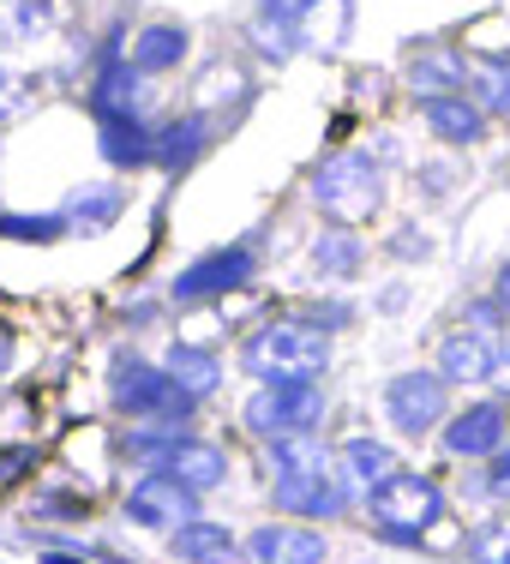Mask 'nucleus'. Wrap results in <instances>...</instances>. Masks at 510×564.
Segmentation results:
<instances>
[{
    "instance_id": "nucleus-14",
    "label": "nucleus",
    "mask_w": 510,
    "mask_h": 564,
    "mask_svg": "<svg viewBox=\"0 0 510 564\" xmlns=\"http://www.w3.org/2000/svg\"><path fill=\"white\" fill-rule=\"evenodd\" d=\"M97 151L115 169L156 163V127H144V115H97Z\"/></svg>"
},
{
    "instance_id": "nucleus-3",
    "label": "nucleus",
    "mask_w": 510,
    "mask_h": 564,
    "mask_svg": "<svg viewBox=\"0 0 510 564\" xmlns=\"http://www.w3.org/2000/svg\"><path fill=\"white\" fill-rule=\"evenodd\" d=\"M109 397H115L120 414H132V421L186 426V414H193V397H186L181 384L169 379V367H151V360H139V355H120V360H115Z\"/></svg>"
},
{
    "instance_id": "nucleus-17",
    "label": "nucleus",
    "mask_w": 510,
    "mask_h": 564,
    "mask_svg": "<svg viewBox=\"0 0 510 564\" xmlns=\"http://www.w3.org/2000/svg\"><path fill=\"white\" fill-rule=\"evenodd\" d=\"M426 115V132L445 144H480L487 139V109L475 97H438V102H421Z\"/></svg>"
},
{
    "instance_id": "nucleus-32",
    "label": "nucleus",
    "mask_w": 510,
    "mask_h": 564,
    "mask_svg": "<svg viewBox=\"0 0 510 564\" xmlns=\"http://www.w3.org/2000/svg\"><path fill=\"white\" fill-rule=\"evenodd\" d=\"M240 102V97H247V73H240V66H210V73H205V109H210V102Z\"/></svg>"
},
{
    "instance_id": "nucleus-12",
    "label": "nucleus",
    "mask_w": 510,
    "mask_h": 564,
    "mask_svg": "<svg viewBox=\"0 0 510 564\" xmlns=\"http://www.w3.org/2000/svg\"><path fill=\"white\" fill-rule=\"evenodd\" d=\"M271 499L289 517H337L348 487H343V475H283V480H271Z\"/></svg>"
},
{
    "instance_id": "nucleus-16",
    "label": "nucleus",
    "mask_w": 510,
    "mask_h": 564,
    "mask_svg": "<svg viewBox=\"0 0 510 564\" xmlns=\"http://www.w3.org/2000/svg\"><path fill=\"white\" fill-rule=\"evenodd\" d=\"M144 102V73L120 55V43H109V61H102L97 85H90V109L97 115H139Z\"/></svg>"
},
{
    "instance_id": "nucleus-1",
    "label": "nucleus",
    "mask_w": 510,
    "mask_h": 564,
    "mask_svg": "<svg viewBox=\"0 0 510 564\" xmlns=\"http://www.w3.org/2000/svg\"><path fill=\"white\" fill-rule=\"evenodd\" d=\"M240 367L259 384H318L330 367V337L313 318H271L240 343Z\"/></svg>"
},
{
    "instance_id": "nucleus-40",
    "label": "nucleus",
    "mask_w": 510,
    "mask_h": 564,
    "mask_svg": "<svg viewBox=\"0 0 510 564\" xmlns=\"http://www.w3.org/2000/svg\"><path fill=\"white\" fill-rule=\"evenodd\" d=\"M7 102H12V73L0 66V115H7Z\"/></svg>"
},
{
    "instance_id": "nucleus-35",
    "label": "nucleus",
    "mask_w": 510,
    "mask_h": 564,
    "mask_svg": "<svg viewBox=\"0 0 510 564\" xmlns=\"http://www.w3.org/2000/svg\"><path fill=\"white\" fill-rule=\"evenodd\" d=\"M306 7H313V0H259V12H271V19H289V24H301Z\"/></svg>"
},
{
    "instance_id": "nucleus-22",
    "label": "nucleus",
    "mask_w": 510,
    "mask_h": 564,
    "mask_svg": "<svg viewBox=\"0 0 510 564\" xmlns=\"http://www.w3.org/2000/svg\"><path fill=\"white\" fill-rule=\"evenodd\" d=\"M348 19H355V0H313L301 19V48L313 55H337L348 43Z\"/></svg>"
},
{
    "instance_id": "nucleus-21",
    "label": "nucleus",
    "mask_w": 510,
    "mask_h": 564,
    "mask_svg": "<svg viewBox=\"0 0 510 564\" xmlns=\"http://www.w3.org/2000/svg\"><path fill=\"white\" fill-rule=\"evenodd\" d=\"M127 61L139 66L144 78H151V73H174V66L186 61V24H144V31L132 36Z\"/></svg>"
},
{
    "instance_id": "nucleus-7",
    "label": "nucleus",
    "mask_w": 510,
    "mask_h": 564,
    "mask_svg": "<svg viewBox=\"0 0 510 564\" xmlns=\"http://www.w3.org/2000/svg\"><path fill=\"white\" fill-rule=\"evenodd\" d=\"M127 517L139 522V529H181V522L198 517V492L181 487V480L169 475V468H151V475L139 480V487L127 492Z\"/></svg>"
},
{
    "instance_id": "nucleus-6",
    "label": "nucleus",
    "mask_w": 510,
    "mask_h": 564,
    "mask_svg": "<svg viewBox=\"0 0 510 564\" xmlns=\"http://www.w3.org/2000/svg\"><path fill=\"white\" fill-rule=\"evenodd\" d=\"M384 421L397 426L402 438H426L433 426H445V372H397L391 384H384Z\"/></svg>"
},
{
    "instance_id": "nucleus-24",
    "label": "nucleus",
    "mask_w": 510,
    "mask_h": 564,
    "mask_svg": "<svg viewBox=\"0 0 510 564\" xmlns=\"http://www.w3.org/2000/svg\"><path fill=\"white\" fill-rule=\"evenodd\" d=\"M283 475H337V456L318 445V433L271 438V480H283Z\"/></svg>"
},
{
    "instance_id": "nucleus-41",
    "label": "nucleus",
    "mask_w": 510,
    "mask_h": 564,
    "mask_svg": "<svg viewBox=\"0 0 510 564\" xmlns=\"http://www.w3.org/2000/svg\"><path fill=\"white\" fill-rule=\"evenodd\" d=\"M43 564H85V558H61V553H55V558H43Z\"/></svg>"
},
{
    "instance_id": "nucleus-26",
    "label": "nucleus",
    "mask_w": 510,
    "mask_h": 564,
    "mask_svg": "<svg viewBox=\"0 0 510 564\" xmlns=\"http://www.w3.org/2000/svg\"><path fill=\"white\" fill-rule=\"evenodd\" d=\"M468 90L487 115H510V55H468Z\"/></svg>"
},
{
    "instance_id": "nucleus-25",
    "label": "nucleus",
    "mask_w": 510,
    "mask_h": 564,
    "mask_svg": "<svg viewBox=\"0 0 510 564\" xmlns=\"http://www.w3.org/2000/svg\"><path fill=\"white\" fill-rule=\"evenodd\" d=\"M120 205H127V198H120V186H78L73 198H66V228H73V235H102V228H109L115 217H120Z\"/></svg>"
},
{
    "instance_id": "nucleus-4",
    "label": "nucleus",
    "mask_w": 510,
    "mask_h": 564,
    "mask_svg": "<svg viewBox=\"0 0 510 564\" xmlns=\"http://www.w3.org/2000/svg\"><path fill=\"white\" fill-rule=\"evenodd\" d=\"M445 510H451V505H445V492H438V480L402 475V468L367 499L372 529H384L391 541H421L426 529H438V522H445Z\"/></svg>"
},
{
    "instance_id": "nucleus-30",
    "label": "nucleus",
    "mask_w": 510,
    "mask_h": 564,
    "mask_svg": "<svg viewBox=\"0 0 510 564\" xmlns=\"http://www.w3.org/2000/svg\"><path fill=\"white\" fill-rule=\"evenodd\" d=\"M468 558L475 564H510V517H492L468 534Z\"/></svg>"
},
{
    "instance_id": "nucleus-15",
    "label": "nucleus",
    "mask_w": 510,
    "mask_h": 564,
    "mask_svg": "<svg viewBox=\"0 0 510 564\" xmlns=\"http://www.w3.org/2000/svg\"><path fill=\"white\" fill-rule=\"evenodd\" d=\"M337 475L355 499H372V492L397 475V456H391V445H379V438H348L337 451Z\"/></svg>"
},
{
    "instance_id": "nucleus-13",
    "label": "nucleus",
    "mask_w": 510,
    "mask_h": 564,
    "mask_svg": "<svg viewBox=\"0 0 510 564\" xmlns=\"http://www.w3.org/2000/svg\"><path fill=\"white\" fill-rule=\"evenodd\" d=\"M468 85V55L463 48H421L409 61V90L414 102H438V97H463Z\"/></svg>"
},
{
    "instance_id": "nucleus-37",
    "label": "nucleus",
    "mask_w": 510,
    "mask_h": 564,
    "mask_svg": "<svg viewBox=\"0 0 510 564\" xmlns=\"http://www.w3.org/2000/svg\"><path fill=\"white\" fill-rule=\"evenodd\" d=\"M492 379H499V391L510 397V337H499V372H492Z\"/></svg>"
},
{
    "instance_id": "nucleus-34",
    "label": "nucleus",
    "mask_w": 510,
    "mask_h": 564,
    "mask_svg": "<svg viewBox=\"0 0 510 564\" xmlns=\"http://www.w3.org/2000/svg\"><path fill=\"white\" fill-rule=\"evenodd\" d=\"M499 318H504V306H499V301H475V306L463 313V325H468V330H480V337H499Z\"/></svg>"
},
{
    "instance_id": "nucleus-27",
    "label": "nucleus",
    "mask_w": 510,
    "mask_h": 564,
    "mask_svg": "<svg viewBox=\"0 0 510 564\" xmlns=\"http://www.w3.org/2000/svg\"><path fill=\"white\" fill-rule=\"evenodd\" d=\"M313 271L325 282H348L360 271V240L348 235V228H318L313 240Z\"/></svg>"
},
{
    "instance_id": "nucleus-29",
    "label": "nucleus",
    "mask_w": 510,
    "mask_h": 564,
    "mask_svg": "<svg viewBox=\"0 0 510 564\" xmlns=\"http://www.w3.org/2000/svg\"><path fill=\"white\" fill-rule=\"evenodd\" d=\"M48 0H12L7 12H0V36H12V43H36V36L48 31Z\"/></svg>"
},
{
    "instance_id": "nucleus-11",
    "label": "nucleus",
    "mask_w": 510,
    "mask_h": 564,
    "mask_svg": "<svg viewBox=\"0 0 510 564\" xmlns=\"http://www.w3.org/2000/svg\"><path fill=\"white\" fill-rule=\"evenodd\" d=\"M438 372H445V384H487L499 372V337H480L463 325L438 348Z\"/></svg>"
},
{
    "instance_id": "nucleus-5",
    "label": "nucleus",
    "mask_w": 510,
    "mask_h": 564,
    "mask_svg": "<svg viewBox=\"0 0 510 564\" xmlns=\"http://www.w3.org/2000/svg\"><path fill=\"white\" fill-rule=\"evenodd\" d=\"M247 433L259 438H294V433H313L325 421V391L318 384H259L240 409Z\"/></svg>"
},
{
    "instance_id": "nucleus-8",
    "label": "nucleus",
    "mask_w": 510,
    "mask_h": 564,
    "mask_svg": "<svg viewBox=\"0 0 510 564\" xmlns=\"http://www.w3.org/2000/svg\"><path fill=\"white\" fill-rule=\"evenodd\" d=\"M252 252L247 247H217V252H205V259H193L181 276H174V301H210V294H228V289H247L252 282Z\"/></svg>"
},
{
    "instance_id": "nucleus-10",
    "label": "nucleus",
    "mask_w": 510,
    "mask_h": 564,
    "mask_svg": "<svg viewBox=\"0 0 510 564\" xmlns=\"http://www.w3.org/2000/svg\"><path fill=\"white\" fill-rule=\"evenodd\" d=\"M240 553H247V564H325L330 546L325 534L301 529V522H264L240 541Z\"/></svg>"
},
{
    "instance_id": "nucleus-19",
    "label": "nucleus",
    "mask_w": 510,
    "mask_h": 564,
    "mask_svg": "<svg viewBox=\"0 0 510 564\" xmlns=\"http://www.w3.org/2000/svg\"><path fill=\"white\" fill-rule=\"evenodd\" d=\"M169 553L181 564H228L235 558V534H228L223 522H210V517H193V522H181V529L169 534Z\"/></svg>"
},
{
    "instance_id": "nucleus-31",
    "label": "nucleus",
    "mask_w": 510,
    "mask_h": 564,
    "mask_svg": "<svg viewBox=\"0 0 510 564\" xmlns=\"http://www.w3.org/2000/svg\"><path fill=\"white\" fill-rule=\"evenodd\" d=\"M66 228V217H0V235L7 240H36V247H48Z\"/></svg>"
},
{
    "instance_id": "nucleus-20",
    "label": "nucleus",
    "mask_w": 510,
    "mask_h": 564,
    "mask_svg": "<svg viewBox=\"0 0 510 564\" xmlns=\"http://www.w3.org/2000/svg\"><path fill=\"white\" fill-rule=\"evenodd\" d=\"M205 144H210V115L205 109L169 120V127H156V169H193Z\"/></svg>"
},
{
    "instance_id": "nucleus-39",
    "label": "nucleus",
    "mask_w": 510,
    "mask_h": 564,
    "mask_svg": "<svg viewBox=\"0 0 510 564\" xmlns=\"http://www.w3.org/2000/svg\"><path fill=\"white\" fill-rule=\"evenodd\" d=\"M7 367H12V330L0 325V372H7Z\"/></svg>"
},
{
    "instance_id": "nucleus-33",
    "label": "nucleus",
    "mask_w": 510,
    "mask_h": 564,
    "mask_svg": "<svg viewBox=\"0 0 510 564\" xmlns=\"http://www.w3.org/2000/svg\"><path fill=\"white\" fill-rule=\"evenodd\" d=\"M487 492H492L499 505H510V438L487 456Z\"/></svg>"
},
{
    "instance_id": "nucleus-9",
    "label": "nucleus",
    "mask_w": 510,
    "mask_h": 564,
    "mask_svg": "<svg viewBox=\"0 0 510 564\" xmlns=\"http://www.w3.org/2000/svg\"><path fill=\"white\" fill-rule=\"evenodd\" d=\"M510 438V421H504V402H468L445 421V451L456 463H487Z\"/></svg>"
},
{
    "instance_id": "nucleus-2",
    "label": "nucleus",
    "mask_w": 510,
    "mask_h": 564,
    "mask_svg": "<svg viewBox=\"0 0 510 564\" xmlns=\"http://www.w3.org/2000/svg\"><path fill=\"white\" fill-rule=\"evenodd\" d=\"M313 205L325 210L330 223L355 228V223H372L384 205V169L372 163L367 151H337L313 169Z\"/></svg>"
},
{
    "instance_id": "nucleus-18",
    "label": "nucleus",
    "mask_w": 510,
    "mask_h": 564,
    "mask_svg": "<svg viewBox=\"0 0 510 564\" xmlns=\"http://www.w3.org/2000/svg\"><path fill=\"white\" fill-rule=\"evenodd\" d=\"M163 468L181 480V487H193V492H210V487H223V480H228V456L210 445V438H181V445L169 451Z\"/></svg>"
},
{
    "instance_id": "nucleus-23",
    "label": "nucleus",
    "mask_w": 510,
    "mask_h": 564,
    "mask_svg": "<svg viewBox=\"0 0 510 564\" xmlns=\"http://www.w3.org/2000/svg\"><path fill=\"white\" fill-rule=\"evenodd\" d=\"M163 367H169V379L181 384V391L193 397V402H198V397H210V391L223 384V360L210 355V348H198V343H174Z\"/></svg>"
},
{
    "instance_id": "nucleus-36",
    "label": "nucleus",
    "mask_w": 510,
    "mask_h": 564,
    "mask_svg": "<svg viewBox=\"0 0 510 564\" xmlns=\"http://www.w3.org/2000/svg\"><path fill=\"white\" fill-rule=\"evenodd\" d=\"M36 456H31V445H19V451H0V480H12L19 468H31Z\"/></svg>"
},
{
    "instance_id": "nucleus-28",
    "label": "nucleus",
    "mask_w": 510,
    "mask_h": 564,
    "mask_svg": "<svg viewBox=\"0 0 510 564\" xmlns=\"http://www.w3.org/2000/svg\"><path fill=\"white\" fill-rule=\"evenodd\" d=\"M247 36H252V48H259L264 61H276V66L301 55V24H289V19H271V12H259Z\"/></svg>"
},
{
    "instance_id": "nucleus-38",
    "label": "nucleus",
    "mask_w": 510,
    "mask_h": 564,
    "mask_svg": "<svg viewBox=\"0 0 510 564\" xmlns=\"http://www.w3.org/2000/svg\"><path fill=\"white\" fill-rule=\"evenodd\" d=\"M492 301H499L504 313H510V259L499 264V282H492Z\"/></svg>"
}]
</instances>
